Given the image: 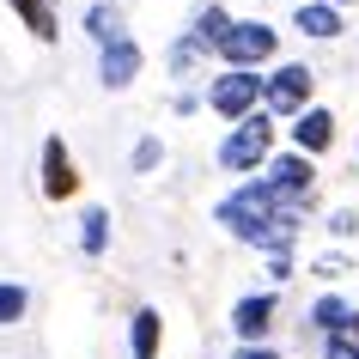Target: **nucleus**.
<instances>
[{
  "label": "nucleus",
  "instance_id": "nucleus-13",
  "mask_svg": "<svg viewBox=\"0 0 359 359\" xmlns=\"http://www.w3.org/2000/svg\"><path fill=\"white\" fill-rule=\"evenodd\" d=\"M329 359H359V311H347V323L329 335Z\"/></svg>",
  "mask_w": 359,
  "mask_h": 359
},
{
  "label": "nucleus",
  "instance_id": "nucleus-19",
  "mask_svg": "<svg viewBox=\"0 0 359 359\" xmlns=\"http://www.w3.org/2000/svg\"><path fill=\"white\" fill-rule=\"evenodd\" d=\"M86 25H92V37H97V43H110V37H116V13H104V6H92V19H86Z\"/></svg>",
  "mask_w": 359,
  "mask_h": 359
},
{
  "label": "nucleus",
  "instance_id": "nucleus-2",
  "mask_svg": "<svg viewBox=\"0 0 359 359\" xmlns=\"http://www.w3.org/2000/svg\"><path fill=\"white\" fill-rule=\"evenodd\" d=\"M268 140H274L268 116H244V122H238V134L219 147V165H226V170H256V165L268 158Z\"/></svg>",
  "mask_w": 359,
  "mask_h": 359
},
{
  "label": "nucleus",
  "instance_id": "nucleus-11",
  "mask_svg": "<svg viewBox=\"0 0 359 359\" xmlns=\"http://www.w3.org/2000/svg\"><path fill=\"white\" fill-rule=\"evenodd\" d=\"M299 31L304 37H341V13L329 0H311V6H299Z\"/></svg>",
  "mask_w": 359,
  "mask_h": 359
},
{
  "label": "nucleus",
  "instance_id": "nucleus-6",
  "mask_svg": "<svg viewBox=\"0 0 359 359\" xmlns=\"http://www.w3.org/2000/svg\"><path fill=\"white\" fill-rule=\"evenodd\" d=\"M256 97H262V79L250 74V67H231V74L213 86V110H219V116H250Z\"/></svg>",
  "mask_w": 359,
  "mask_h": 359
},
{
  "label": "nucleus",
  "instance_id": "nucleus-22",
  "mask_svg": "<svg viewBox=\"0 0 359 359\" xmlns=\"http://www.w3.org/2000/svg\"><path fill=\"white\" fill-rule=\"evenodd\" d=\"M329 6H347V0H329Z\"/></svg>",
  "mask_w": 359,
  "mask_h": 359
},
{
  "label": "nucleus",
  "instance_id": "nucleus-20",
  "mask_svg": "<svg viewBox=\"0 0 359 359\" xmlns=\"http://www.w3.org/2000/svg\"><path fill=\"white\" fill-rule=\"evenodd\" d=\"M134 165H140V170H152V165H158V140H140V152H134Z\"/></svg>",
  "mask_w": 359,
  "mask_h": 359
},
{
  "label": "nucleus",
  "instance_id": "nucleus-12",
  "mask_svg": "<svg viewBox=\"0 0 359 359\" xmlns=\"http://www.w3.org/2000/svg\"><path fill=\"white\" fill-rule=\"evenodd\" d=\"M13 6H19V19L31 25V37H55V13H49V0H13Z\"/></svg>",
  "mask_w": 359,
  "mask_h": 359
},
{
  "label": "nucleus",
  "instance_id": "nucleus-21",
  "mask_svg": "<svg viewBox=\"0 0 359 359\" xmlns=\"http://www.w3.org/2000/svg\"><path fill=\"white\" fill-rule=\"evenodd\" d=\"M238 359H274V353H268V347H244Z\"/></svg>",
  "mask_w": 359,
  "mask_h": 359
},
{
  "label": "nucleus",
  "instance_id": "nucleus-18",
  "mask_svg": "<svg viewBox=\"0 0 359 359\" xmlns=\"http://www.w3.org/2000/svg\"><path fill=\"white\" fill-rule=\"evenodd\" d=\"M226 13H219V6H208V13H201V25H195V43H219V31H226Z\"/></svg>",
  "mask_w": 359,
  "mask_h": 359
},
{
  "label": "nucleus",
  "instance_id": "nucleus-7",
  "mask_svg": "<svg viewBox=\"0 0 359 359\" xmlns=\"http://www.w3.org/2000/svg\"><path fill=\"white\" fill-rule=\"evenodd\" d=\"M43 195H49V201L79 195V170H74V158H67V147H61V140H49V147H43Z\"/></svg>",
  "mask_w": 359,
  "mask_h": 359
},
{
  "label": "nucleus",
  "instance_id": "nucleus-16",
  "mask_svg": "<svg viewBox=\"0 0 359 359\" xmlns=\"http://www.w3.org/2000/svg\"><path fill=\"white\" fill-rule=\"evenodd\" d=\"M311 323H317V329H329V335H335L341 323H347V304H341V299H317V311H311Z\"/></svg>",
  "mask_w": 359,
  "mask_h": 359
},
{
  "label": "nucleus",
  "instance_id": "nucleus-10",
  "mask_svg": "<svg viewBox=\"0 0 359 359\" xmlns=\"http://www.w3.org/2000/svg\"><path fill=\"white\" fill-rule=\"evenodd\" d=\"M268 317H274V299H244L238 304V311H231V329H238V335L244 341H256V335H268Z\"/></svg>",
  "mask_w": 359,
  "mask_h": 359
},
{
  "label": "nucleus",
  "instance_id": "nucleus-15",
  "mask_svg": "<svg viewBox=\"0 0 359 359\" xmlns=\"http://www.w3.org/2000/svg\"><path fill=\"white\" fill-rule=\"evenodd\" d=\"M104 238H110V213H86V231H79V250H86V256H104Z\"/></svg>",
  "mask_w": 359,
  "mask_h": 359
},
{
  "label": "nucleus",
  "instance_id": "nucleus-5",
  "mask_svg": "<svg viewBox=\"0 0 359 359\" xmlns=\"http://www.w3.org/2000/svg\"><path fill=\"white\" fill-rule=\"evenodd\" d=\"M311 67H280L274 79H262V97H268V110H280V116H299L304 104H311Z\"/></svg>",
  "mask_w": 359,
  "mask_h": 359
},
{
  "label": "nucleus",
  "instance_id": "nucleus-3",
  "mask_svg": "<svg viewBox=\"0 0 359 359\" xmlns=\"http://www.w3.org/2000/svg\"><path fill=\"white\" fill-rule=\"evenodd\" d=\"M274 31H268V25H226V31H219V55L231 61V67H256V61H268L274 55Z\"/></svg>",
  "mask_w": 359,
  "mask_h": 359
},
{
  "label": "nucleus",
  "instance_id": "nucleus-9",
  "mask_svg": "<svg viewBox=\"0 0 359 359\" xmlns=\"http://www.w3.org/2000/svg\"><path fill=\"white\" fill-rule=\"evenodd\" d=\"M292 140H299V152H323L329 140H335V116H329V110H299Z\"/></svg>",
  "mask_w": 359,
  "mask_h": 359
},
{
  "label": "nucleus",
  "instance_id": "nucleus-17",
  "mask_svg": "<svg viewBox=\"0 0 359 359\" xmlns=\"http://www.w3.org/2000/svg\"><path fill=\"white\" fill-rule=\"evenodd\" d=\"M25 317V286H0V329H13Z\"/></svg>",
  "mask_w": 359,
  "mask_h": 359
},
{
  "label": "nucleus",
  "instance_id": "nucleus-1",
  "mask_svg": "<svg viewBox=\"0 0 359 359\" xmlns=\"http://www.w3.org/2000/svg\"><path fill=\"white\" fill-rule=\"evenodd\" d=\"M292 213H299V208H286L268 183H250V189H238L231 201H219V226H226L231 238L286 250V244H292Z\"/></svg>",
  "mask_w": 359,
  "mask_h": 359
},
{
  "label": "nucleus",
  "instance_id": "nucleus-8",
  "mask_svg": "<svg viewBox=\"0 0 359 359\" xmlns=\"http://www.w3.org/2000/svg\"><path fill=\"white\" fill-rule=\"evenodd\" d=\"M134 74H140V49L128 37H110L104 43V86H128Z\"/></svg>",
  "mask_w": 359,
  "mask_h": 359
},
{
  "label": "nucleus",
  "instance_id": "nucleus-14",
  "mask_svg": "<svg viewBox=\"0 0 359 359\" xmlns=\"http://www.w3.org/2000/svg\"><path fill=\"white\" fill-rule=\"evenodd\" d=\"M134 353L158 359V311H140V317H134Z\"/></svg>",
  "mask_w": 359,
  "mask_h": 359
},
{
  "label": "nucleus",
  "instance_id": "nucleus-4",
  "mask_svg": "<svg viewBox=\"0 0 359 359\" xmlns=\"http://www.w3.org/2000/svg\"><path fill=\"white\" fill-rule=\"evenodd\" d=\"M268 189L280 195L286 208L311 201V189H317V170H311V158H304V152H286V158H274V165H268Z\"/></svg>",
  "mask_w": 359,
  "mask_h": 359
}]
</instances>
